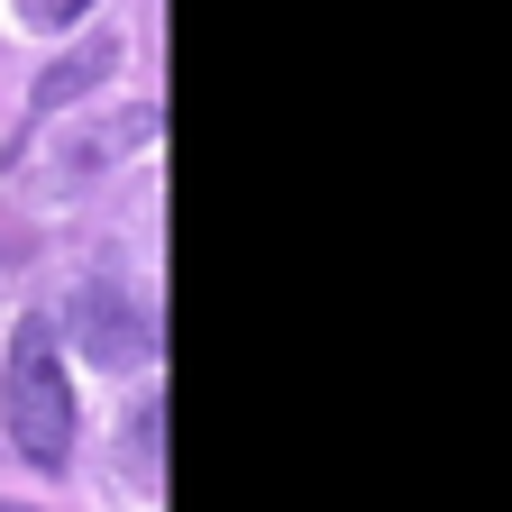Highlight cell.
Masks as SVG:
<instances>
[{"label": "cell", "instance_id": "cell-1", "mask_svg": "<svg viewBox=\"0 0 512 512\" xmlns=\"http://www.w3.org/2000/svg\"><path fill=\"white\" fill-rule=\"evenodd\" d=\"M0 421H10V439L28 448L37 467L74 458V384H64V357H55V320H19V330H10Z\"/></svg>", "mask_w": 512, "mask_h": 512}, {"label": "cell", "instance_id": "cell-2", "mask_svg": "<svg viewBox=\"0 0 512 512\" xmlns=\"http://www.w3.org/2000/svg\"><path fill=\"white\" fill-rule=\"evenodd\" d=\"M74 339H83V357H101V366H138V357L156 348L147 311L119 293V275H83V284H74Z\"/></svg>", "mask_w": 512, "mask_h": 512}, {"label": "cell", "instance_id": "cell-3", "mask_svg": "<svg viewBox=\"0 0 512 512\" xmlns=\"http://www.w3.org/2000/svg\"><path fill=\"white\" fill-rule=\"evenodd\" d=\"M156 128H165V110H119V119L83 128V138H64V147H55V165L83 183V174H101L110 156H138V147H156Z\"/></svg>", "mask_w": 512, "mask_h": 512}, {"label": "cell", "instance_id": "cell-4", "mask_svg": "<svg viewBox=\"0 0 512 512\" xmlns=\"http://www.w3.org/2000/svg\"><path fill=\"white\" fill-rule=\"evenodd\" d=\"M101 74H119V37H92L83 55H64V64H46V74H37V119H55L64 101H83Z\"/></svg>", "mask_w": 512, "mask_h": 512}, {"label": "cell", "instance_id": "cell-5", "mask_svg": "<svg viewBox=\"0 0 512 512\" xmlns=\"http://www.w3.org/2000/svg\"><path fill=\"white\" fill-rule=\"evenodd\" d=\"M83 10H92V0H19V19H28V28H74Z\"/></svg>", "mask_w": 512, "mask_h": 512}, {"label": "cell", "instance_id": "cell-6", "mask_svg": "<svg viewBox=\"0 0 512 512\" xmlns=\"http://www.w3.org/2000/svg\"><path fill=\"white\" fill-rule=\"evenodd\" d=\"M156 430H165V412L147 403V421L128 430V448H138V467H147V485H156V458H165V439H156Z\"/></svg>", "mask_w": 512, "mask_h": 512}, {"label": "cell", "instance_id": "cell-7", "mask_svg": "<svg viewBox=\"0 0 512 512\" xmlns=\"http://www.w3.org/2000/svg\"><path fill=\"white\" fill-rule=\"evenodd\" d=\"M0 512H28V503H0Z\"/></svg>", "mask_w": 512, "mask_h": 512}]
</instances>
